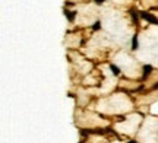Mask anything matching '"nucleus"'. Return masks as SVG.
I'll use <instances>...</instances> for the list:
<instances>
[{"mask_svg": "<svg viewBox=\"0 0 158 143\" xmlns=\"http://www.w3.org/2000/svg\"><path fill=\"white\" fill-rule=\"evenodd\" d=\"M92 28H94V29H95V31H97V29H100V22H98V21H97V22H95V24H94V27H92Z\"/></svg>", "mask_w": 158, "mask_h": 143, "instance_id": "0eeeda50", "label": "nucleus"}, {"mask_svg": "<svg viewBox=\"0 0 158 143\" xmlns=\"http://www.w3.org/2000/svg\"><path fill=\"white\" fill-rule=\"evenodd\" d=\"M103 2H104V0H95V3H97V5H101Z\"/></svg>", "mask_w": 158, "mask_h": 143, "instance_id": "6e6552de", "label": "nucleus"}, {"mask_svg": "<svg viewBox=\"0 0 158 143\" xmlns=\"http://www.w3.org/2000/svg\"><path fill=\"white\" fill-rule=\"evenodd\" d=\"M110 70L113 72V75H114V76H119V75H120V69H119L117 66H114V64H111V66H110Z\"/></svg>", "mask_w": 158, "mask_h": 143, "instance_id": "20e7f679", "label": "nucleus"}, {"mask_svg": "<svg viewBox=\"0 0 158 143\" xmlns=\"http://www.w3.org/2000/svg\"><path fill=\"white\" fill-rule=\"evenodd\" d=\"M140 16H142L145 21H148V22H151V24H154V25H157V24H158V19H157L155 16H152L151 13H148V12H142V13H140Z\"/></svg>", "mask_w": 158, "mask_h": 143, "instance_id": "f257e3e1", "label": "nucleus"}, {"mask_svg": "<svg viewBox=\"0 0 158 143\" xmlns=\"http://www.w3.org/2000/svg\"><path fill=\"white\" fill-rule=\"evenodd\" d=\"M127 143H136V142H135V140H130V142H127Z\"/></svg>", "mask_w": 158, "mask_h": 143, "instance_id": "1a4fd4ad", "label": "nucleus"}, {"mask_svg": "<svg viewBox=\"0 0 158 143\" xmlns=\"http://www.w3.org/2000/svg\"><path fill=\"white\" fill-rule=\"evenodd\" d=\"M130 13H132V16H133V19H138V12H136L135 9H132V10H130Z\"/></svg>", "mask_w": 158, "mask_h": 143, "instance_id": "423d86ee", "label": "nucleus"}, {"mask_svg": "<svg viewBox=\"0 0 158 143\" xmlns=\"http://www.w3.org/2000/svg\"><path fill=\"white\" fill-rule=\"evenodd\" d=\"M154 88H155V89H158V83H157V85H155V86H154Z\"/></svg>", "mask_w": 158, "mask_h": 143, "instance_id": "9d476101", "label": "nucleus"}, {"mask_svg": "<svg viewBox=\"0 0 158 143\" xmlns=\"http://www.w3.org/2000/svg\"><path fill=\"white\" fill-rule=\"evenodd\" d=\"M151 72H152V66L151 64H145L143 66V77H146Z\"/></svg>", "mask_w": 158, "mask_h": 143, "instance_id": "7ed1b4c3", "label": "nucleus"}, {"mask_svg": "<svg viewBox=\"0 0 158 143\" xmlns=\"http://www.w3.org/2000/svg\"><path fill=\"white\" fill-rule=\"evenodd\" d=\"M132 50H138V37L133 35L132 38Z\"/></svg>", "mask_w": 158, "mask_h": 143, "instance_id": "39448f33", "label": "nucleus"}, {"mask_svg": "<svg viewBox=\"0 0 158 143\" xmlns=\"http://www.w3.org/2000/svg\"><path fill=\"white\" fill-rule=\"evenodd\" d=\"M65 15L67 16V19L72 22L73 19H75V15H76V12H73V10H65Z\"/></svg>", "mask_w": 158, "mask_h": 143, "instance_id": "f03ea898", "label": "nucleus"}]
</instances>
